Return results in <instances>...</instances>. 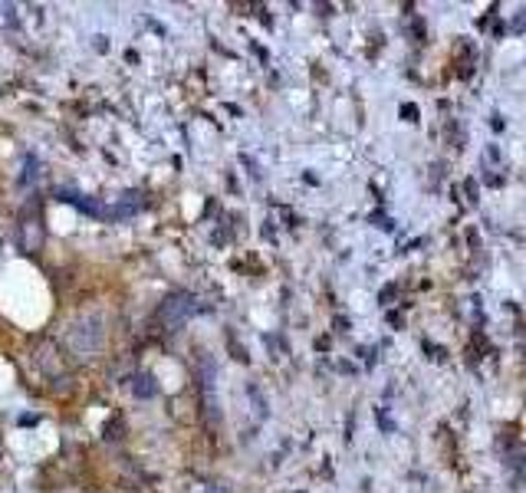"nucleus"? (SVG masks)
I'll use <instances>...</instances> for the list:
<instances>
[{
  "label": "nucleus",
  "mask_w": 526,
  "mask_h": 493,
  "mask_svg": "<svg viewBox=\"0 0 526 493\" xmlns=\"http://www.w3.org/2000/svg\"><path fill=\"white\" fill-rule=\"evenodd\" d=\"M155 391H158L155 378H152V375H142V378H138V385H135V394H142V398H145V394H155Z\"/></svg>",
  "instance_id": "nucleus-1"
},
{
  "label": "nucleus",
  "mask_w": 526,
  "mask_h": 493,
  "mask_svg": "<svg viewBox=\"0 0 526 493\" xmlns=\"http://www.w3.org/2000/svg\"><path fill=\"white\" fill-rule=\"evenodd\" d=\"M464 191H467V201H471V204H477L480 187H477V181H473V178H467V181H464Z\"/></svg>",
  "instance_id": "nucleus-2"
},
{
  "label": "nucleus",
  "mask_w": 526,
  "mask_h": 493,
  "mask_svg": "<svg viewBox=\"0 0 526 493\" xmlns=\"http://www.w3.org/2000/svg\"><path fill=\"white\" fill-rule=\"evenodd\" d=\"M401 115H405V122H418V105L405 102V105H401Z\"/></svg>",
  "instance_id": "nucleus-3"
},
{
  "label": "nucleus",
  "mask_w": 526,
  "mask_h": 493,
  "mask_svg": "<svg viewBox=\"0 0 526 493\" xmlns=\"http://www.w3.org/2000/svg\"><path fill=\"white\" fill-rule=\"evenodd\" d=\"M526 30V10H520V17L513 20V33H523Z\"/></svg>",
  "instance_id": "nucleus-4"
},
{
  "label": "nucleus",
  "mask_w": 526,
  "mask_h": 493,
  "mask_svg": "<svg viewBox=\"0 0 526 493\" xmlns=\"http://www.w3.org/2000/svg\"><path fill=\"white\" fill-rule=\"evenodd\" d=\"M394 293H398L394 286H385V289H382V296H378V299H382V303H392V299H394Z\"/></svg>",
  "instance_id": "nucleus-5"
},
{
  "label": "nucleus",
  "mask_w": 526,
  "mask_h": 493,
  "mask_svg": "<svg viewBox=\"0 0 526 493\" xmlns=\"http://www.w3.org/2000/svg\"><path fill=\"white\" fill-rule=\"evenodd\" d=\"M378 421H382V427H385V431H394V424L388 421V415H385V411H378Z\"/></svg>",
  "instance_id": "nucleus-6"
}]
</instances>
